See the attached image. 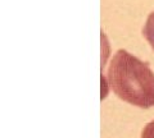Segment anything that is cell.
<instances>
[{"label":"cell","mask_w":154,"mask_h":138,"mask_svg":"<svg viewBox=\"0 0 154 138\" xmlns=\"http://www.w3.org/2000/svg\"><path fill=\"white\" fill-rule=\"evenodd\" d=\"M107 83L117 97L134 106H154V72L146 61L119 49L110 60Z\"/></svg>","instance_id":"1"},{"label":"cell","mask_w":154,"mask_h":138,"mask_svg":"<svg viewBox=\"0 0 154 138\" xmlns=\"http://www.w3.org/2000/svg\"><path fill=\"white\" fill-rule=\"evenodd\" d=\"M143 36L145 37L148 44L150 45V47L154 51V12L149 14L148 19L145 22V26L143 28Z\"/></svg>","instance_id":"2"},{"label":"cell","mask_w":154,"mask_h":138,"mask_svg":"<svg viewBox=\"0 0 154 138\" xmlns=\"http://www.w3.org/2000/svg\"><path fill=\"white\" fill-rule=\"evenodd\" d=\"M141 138H154V120L149 122L141 132Z\"/></svg>","instance_id":"3"}]
</instances>
